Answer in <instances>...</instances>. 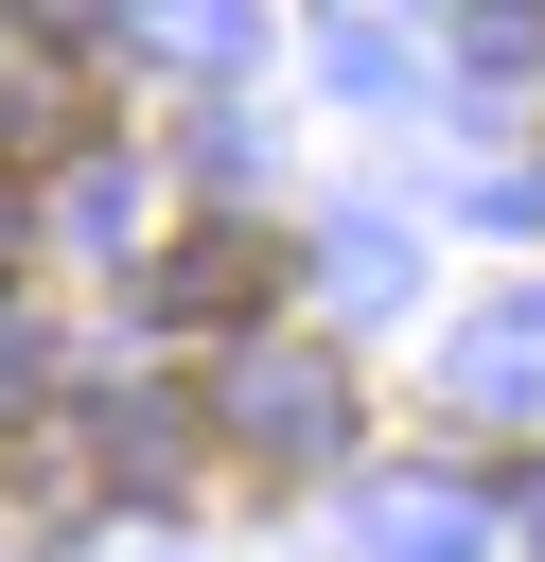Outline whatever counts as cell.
Returning a JSON list of instances; mask_svg holds the SVG:
<instances>
[{
  "instance_id": "7a4b0ae2",
  "label": "cell",
  "mask_w": 545,
  "mask_h": 562,
  "mask_svg": "<svg viewBox=\"0 0 545 562\" xmlns=\"http://www.w3.org/2000/svg\"><path fill=\"white\" fill-rule=\"evenodd\" d=\"M264 281H281V246H264V228H193L141 299H158L176 334H229V316H264Z\"/></svg>"
},
{
  "instance_id": "6da1fadb",
  "label": "cell",
  "mask_w": 545,
  "mask_h": 562,
  "mask_svg": "<svg viewBox=\"0 0 545 562\" xmlns=\"http://www.w3.org/2000/svg\"><path fill=\"white\" fill-rule=\"evenodd\" d=\"M334 422H352V386H334L316 351H246V369H229V439H246V457L316 474V457H334Z\"/></svg>"
},
{
  "instance_id": "3957f363",
  "label": "cell",
  "mask_w": 545,
  "mask_h": 562,
  "mask_svg": "<svg viewBox=\"0 0 545 562\" xmlns=\"http://www.w3.org/2000/svg\"><path fill=\"white\" fill-rule=\"evenodd\" d=\"M0 263H18V193H0Z\"/></svg>"
}]
</instances>
